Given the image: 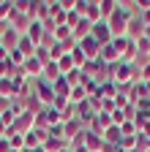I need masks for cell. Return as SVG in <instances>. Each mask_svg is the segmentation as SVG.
I'll return each instance as SVG.
<instances>
[{"label": "cell", "mask_w": 150, "mask_h": 152, "mask_svg": "<svg viewBox=\"0 0 150 152\" xmlns=\"http://www.w3.org/2000/svg\"><path fill=\"white\" fill-rule=\"evenodd\" d=\"M58 68H60V73L66 76L68 71H74V60H71V54H63L60 60H58Z\"/></svg>", "instance_id": "d4e9b609"}, {"label": "cell", "mask_w": 150, "mask_h": 152, "mask_svg": "<svg viewBox=\"0 0 150 152\" xmlns=\"http://www.w3.org/2000/svg\"><path fill=\"white\" fill-rule=\"evenodd\" d=\"M96 114H98V111H96V109H93V106H90L87 101L77 106V117H79V120H82V122H85L87 128H90V122H93V120H96Z\"/></svg>", "instance_id": "7c38bea8"}, {"label": "cell", "mask_w": 150, "mask_h": 152, "mask_svg": "<svg viewBox=\"0 0 150 152\" xmlns=\"http://www.w3.org/2000/svg\"><path fill=\"white\" fill-rule=\"evenodd\" d=\"M30 25H33V19H30V16H25V14H16V11H14V16H11V27H14L16 33H19V35H25Z\"/></svg>", "instance_id": "8fae6325"}, {"label": "cell", "mask_w": 150, "mask_h": 152, "mask_svg": "<svg viewBox=\"0 0 150 152\" xmlns=\"http://www.w3.org/2000/svg\"><path fill=\"white\" fill-rule=\"evenodd\" d=\"M33 128H35V114H33V111H25V114H19V117L14 120V125H11V130H8V133H16V136H27Z\"/></svg>", "instance_id": "7a4b0ae2"}, {"label": "cell", "mask_w": 150, "mask_h": 152, "mask_svg": "<svg viewBox=\"0 0 150 152\" xmlns=\"http://www.w3.org/2000/svg\"><path fill=\"white\" fill-rule=\"evenodd\" d=\"M115 8H117V0H98V11H101V19H104V22L115 14Z\"/></svg>", "instance_id": "ac0fdd59"}, {"label": "cell", "mask_w": 150, "mask_h": 152, "mask_svg": "<svg viewBox=\"0 0 150 152\" xmlns=\"http://www.w3.org/2000/svg\"><path fill=\"white\" fill-rule=\"evenodd\" d=\"M41 147H44V152H60V149H66L68 144H66L63 139H55V136H49V139H47Z\"/></svg>", "instance_id": "ffe728a7"}, {"label": "cell", "mask_w": 150, "mask_h": 152, "mask_svg": "<svg viewBox=\"0 0 150 152\" xmlns=\"http://www.w3.org/2000/svg\"><path fill=\"white\" fill-rule=\"evenodd\" d=\"M44 82H49V84H55L58 79H63V73H60V68H58V63H47L44 65V76H41Z\"/></svg>", "instance_id": "5bb4252c"}, {"label": "cell", "mask_w": 150, "mask_h": 152, "mask_svg": "<svg viewBox=\"0 0 150 152\" xmlns=\"http://www.w3.org/2000/svg\"><path fill=\"white\" fill-rule=\"evenodd\" d=\"M44 33H47V30H44V25H41V22H33V25L27 27V33H25V35L30 38V41H33L35 46H41V41H44Z\"/></svg>", "instance_id": "4fadbf2b"}, {"label": "cell", "mask_w": 150, "mask_h": 152, "mask_svg": "<svg viewBox=\"0 0 150 152\" xmlns=\"http://www.w3.org/2000/svg\"><path fill=\"white\" fill-rule=\"evenodd\" d=\"M19 38H22V35L16 33V30L11 27V22H8V27H6L3 33H0V46L11 52V49H16V44H19Z\"/></svg>", "instance_id": "52a82bcc"}, {"label": "cell", "mask_w": 150, "mask_h": 152, "mask_svg": "<svg viewBox=\"0 0 150 152\" xmlns=\"http://www.w3.org/2000/svg\"><path fill=\"white\" fill-rule=\"evenodd\" d=\"M120 133H123V139L137 136V122H134V120H126V122L120 125Z\"/></svg>", "instance_id": "cb8c5ba5"}, {"label": "cell", "mask_w": 150, "mask_h": 152, "mask_svg": "<svg viewBox=\"0 0 150 152\" xmlns=\"http://www.w3.org/2000/svg\"><path fill=\"white\" fill-rule=\"evenodd\" d=\"M145 22H142V16L139 14H131V19H128V30H126V35L131 38V41H139V38L145 35Z\"/></svg>", "instance_id": "5b68a950"}, {"label": "cell", "mask_w": 150, "mask_h": 152, "mask_svg": "<svg viewBox=\"0 0 150 152\" xmlns=\"http://www.w3.org/2000/svg\"><path fill=\"white\" fill-rule=\"evenodd\" d=\"M128 152H139V149H128Z\"/></svg>", "instance_id": "d6a6232c"}, {"label": "cell", "mask_w": 150, "mask_h": 152, "mask_svg": "<svg viewBox=\"0 0 150 152\" xmlns=\"http://www.w3.org/2000/svg\"><path fill=\"white\" fill-rule=\"evenodd\" d=\"M71 33H74V41H77V44H79V41H82V38H87V35L93 33V22H90V19H85V16H82V19H79V22H77V25H74V27H71Z\"/></svg>", "instance_id": "ba28073f"}, {"label": "cell", "mask_w": 150, "mask_h": 152, "mask_svg": "<svg viewBox=\"0 0 150 152\" xmlns=\"http://www.w3.org/2000/svg\"><path fill=\"white\" fill-rule=\"evenodd\" d=\"M101 139H104V144H120V141H123V133H120L117 125H112V128H106V130L101 133Z\"/></svg>", "instance_id": "9a60e30c"}, {"label": "cell", "mask_w": 150, "mask_h": 152, "mask_svg": "<svg viewBox=\"0 0 150 152\" xmlns=\"http://www.w3.org/2000/svg\"><path fill=\"white\" fill-rule=\"evenodd\" d=\"M35 125L38 128H52V125H60V111L55 109V106H44L38 114H35Z\"/></svg>", "instance_id": "3957f363"}, {"label": "cell", "mask_w": 150, "mask_h": 152, "mask_svg": "<svg viewBox=\"0 0 150 152\" xmlns=\"http://www.w3.org/2000/svg\"><path fill=\"white\" fill-rule=\"evenodd\" d=\"M139 82H150V60L139 68Z\"/></svg>", "instance_id": "83f0119b"}, {"label": "cell", "mask_w": 150, "mask_h": 152, "mask_svg": "<svg viewBox=\"0 0 150 152\" xmlns=\"http://www.w3.org/2000/svg\"><path fill=\"white\" fill-rule=\"evenodd\" d=\"M68 101H71L74 106L85 103V101H87V90H85V84H77V87H71V95H68Z\"/></svg>", "instance_id": "2e32d148"}, {"label": "cell", "mask_w": 150, "mask_h": 152, "mask_svg": "<svg viewBox=\"0 0 150 152\" xmlns=\"http://www.w3.org/2000/svg\"><path fill=\"white\" fill-rule=\"evenodd\" d=\"M85 19H90L93 25L104 22V19H101V11H98V0H96V3H93V0H90V6H87V14H85Z\"/></svg>", "instance_id": "7402d4cb"}, {"label": "cell", "mask_w": 150, "mask_h": 152, "mask_svg": "<svg viewBox=\"0 0 150 152\" xmlns=\"http://www.w3.org/2000/svg\"><path fill=\"white\" fill-rule=\"evenodd\" d=\"M52 90H55V98H68V95H71V84L66 79H58L52 84Z\"/></svg>", "instance_id": "44dd1931"}, {"label": "cell", "mask_w": 150, "mask_h": 152, "mask_svg": "<svg viewBox=\"0 0 150 152\" xmlns=\"http://www.w3.org/2000/svg\"><path fill=\"white\" fill-rule=\"evenodd\" d=\"M71 152H90L87 147H71Z\"/></svg>", "instance_id": "4dcf8cb0"}, {"label": "cell", "mask_w": 150, "mask_h": 152, "mask_svg": "<svg viewBox=\"0 0 150 152\" xmlns=\"http://www.w3.org/2000/svg\"><path fill=\"white\" fill-rule=\"evenodd\" d=\"M8 109H11V101H8V98H3V95H0V114H6Z\"/></svg>", "instance_id": "f1b7e54d"}, {"label": "cell", "mask_w": 150, "mask_h": 152, "mask_svg": "<svg viewBox=\"0 0 150 152\" xmlns=\"http://www.w3.org/2000/svg\"><path fill=\"white\" fill-rule=\"evenodd\" d=\"M79 49L85 52V57H87V60H98V54H101V44H98L93 35L82 38V41H79Z\"/></svg>", "instance_id": "8992f818"}, {"label": "cell", "mask_w": 150, "mask_h": 152, "mask_svg": "<svg viewBox=\"0 0 150 152\" xmlns=\"http://www.w3.org/2000/svg\"><path fill=\"white\" fill-rule=\"evenodd\" d=\"M11 16H14V0H0V25L11 22Z\"/></svg>", "instance_id": "d6986e66"}, {"label": "cell", "mask_w": 150, "mask_h": 152, "mask_svg": "<svg viewBox=\"0 0 150 152\" xmlns=\"http://www.w3.org/2000/svg\"><path fill=\"white\" fill-rule=\"evenodd\" d=\"M71 60H74V68H79V71H82V68L87 65V57H85V52H82L79 46L71 52Z\"/></svg>", "instance_id": "603a6c76"}, {"label": "cell", "mask_w": 150, "mask_h": 152, "mask_svg": "<svg viewBox=\"0 0 150 152\" xmlns=\"http://www.w3.org/2000/svg\"><path fill=\"white\" fill-rule=\"evenodd\" d=\"M131 14H134V3H117L115 14H112V16L106 19V25H109V33H112V38H123V35H126Z\"/></svg>", "instance_id": "6da1fadb"}, {"label": "cell", "mask_w": 150, "mask_h": 152, "mask_svg": "<svg viewBox=\"0 0 150 152\" xmlns=\"http://www.w3.org/2000/svg\"><path fill=\"white\" fill-rule=\"evenodd\" d=\"M139 16H142V22H145V25H147V27H150V8H147V11H145V14H139Z\"/></svg>", "instance_id": "f546056e"}, {"label": "cell", "mask_w": 150, "mask_h": 152, "mask_svg": "<svg viewBox=\"0 0 150 152\" xmlns=\"http://www.w3.org/2000/svg\"><path fill=\"white\" fill-rule=\"evenodd\" d=\"M33 95H35V98H38L44 106H52V103H55V90H52V84H49V82H44V79L35 82Z\"/></svg>", "instance_id": "277c9868"}, {"label": "cell", "mask_w": 150, "mask_h": 152, "mask_svg": "<svg viewBox=\"0 0 150 152\" xmlns=\"http://www.w3.org/2000/svg\"><path fill=\"white\" fill-rule=\"evenodd\" d=\"M60 152H71V147H66V149H60Z\"/></svg>", "instance_id": "1f68e13d"}, {"label": "cell", "mask_w": 150, "mask_h": 152, "mask_svg": "<svg viewBox=\"0 0 150 152\" xmlns=\"http://www.w3.org/2000/svg\"><path fill=\"white\" fill-rule=\"evenodd\" d=\"M38 147H41V139H38V136H35V133L30 130L27 136H25V149H38Z\"/></svg>", "instance_id": "484cf974"}, {"label": "cell", "mask_w": 150, "mask_h": 152, "mask_svg": "<svg viewBox=\"0 0 150 152\" xmlns=\"http://www.w3.org/2000/svg\"><path fill=\"white\" fill-rule=\"evenodd\" d=\"M96 41L101 44V46H106V44H112V33H109V25L106 22H98V25H93V33H90Z\"/></svg>", "instance_id": "9c48e42d"}, {"label": "cell", "mask_w": 150, "mask_h": 152, "mask_svg": "<svg viewBox=\"0 0 150 152\" xmlns=\"http://www.w3.org/2000/svg\"><path fill=\"white\" fill-rule=\"evenodd\" d=\"M85 147L90 149V152H101L104 149V139H101V133H96V130H85Z\"/></svg>", "instance_id": "30bf717a"}, {"label": "cell", "mask_w": 150, "mask_h": 152, "mask_svg": "<svg viewBox=\"0 0 150 152\" xmlns=\"http://www.w3.org/2000/svg\"><path fill=\"white\" fill-rule=\"evenodd\" d=\"M87 6H90V0H74V11H77L79 16L87 14Z\"/></svg>", "instance_id": "4316f807"}, {"label": "cell", "mask_w": 150, "mask_h": 152, "mask_svg": "<svg viewBox=\"0 0 150 152\" xmlns=\"http://www.w3.org/2000/svg\"><path fill=\"white\" fill-rule=\"evenodd\" d=\"M16 49H19V52L25 54V60H27V57H33V54H35V49H38V46H35L27 35H22V38H19V44H16Z\"/></svg>", "instance_id": "e0dca14e"}]
</instances>
